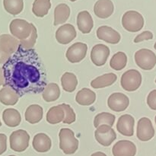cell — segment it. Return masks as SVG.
<instances>
[{
  "label": "cell",
  "mask_w": 156,
  "mask_h": 156,
  "mask_svg": "<svg viewBox=\"0 0 156 156\" xmlns=\"http://www.w3.org/2000/svg\"><path fill=\"white\" fill-rule=\"evenodd\" d=\"M1 126H2V123H1V121H0V127H1Z\"/></svg>",
  "instance_id": "cell-45"
},
{
  "label": "cell",
  "mask_w": 156,
  "mask_h": 156,
  "mask_svg": "<svg viewBox=\"0 0 156 156\" xmlns=\"http://www.w3.org/2000/svg\"><path fill=\"white\" fill-rule=\"evenodd\" d=\"M153 38V34L149 30H146L140 34L137 35L134 39V43H140L143 41H148V40H152Z\"/></svg>",
  "instance_id": "cell-36"
},
{
  "label": "cell",
  "mask_w": 156,
  "mask_h": 156,
  "mask_svg": "<svg viewBox=\"0 0 156 156\" xmlns=\"http://www.w3.org/2000/svg\"><path fill=\"white\" fill-rule=\"evenodd\" d=\"M147 104L150 109L156 111V89L149 94L147 97Z\"/></svg>",
  "instance_id": "cell-37"
},
{
  "label": "cell",
  "mask_w": 156,
  "mask_h": 156,
  "mask_svg": "<svg viewBox=\"0 0 156 156\" xmlns=\"http://www.w3.org/2000/svg\"><path fill=\"white\" fill-rule=\"evenodd\" d=\"M61 84L64 91L73 92L78 85L77 77L72 73H64L61 78Z\"/></svg>",
  "instance_id": "cell-30"
},
{
  "label": "cell",
  "mask_w": 156,
  "mask_h": 156,
  "mask_svg": "<svg viewBox=\"0 0 156 156\" xmlns=\"http://www.w3.org/2000/svg\"><path fill=\"white\" fill-rule=\"evenodd\" d=\"M122 24L125 30L129 32H137L144 26V18L136 11H128L122 18Z\"/></svg>",
  "instance_id": "cell-3"
},
{
  "label": "cell",
  "mask_w": 156,
  "mask_h": 156,
  "mask_svg": "<svg viewBox=\"0 0 156 156\" xmlns=\"http://www.w3.org/2000/svg\"><path fill=\"white\" fill-rule=\"evenodd\" d=\"M91 156H107V155L101 152H95V153H93Z\"/></svg>",
  "instance_id": "cell-41"
},
{
  "label": "cell",
  "mask_w": 156,
  "mask_h": 156,
  "mask_svg": "<svg viewBox=\"0 0 156 156\" xmlns=\"http://www.w3.org/2000/svg\"><path fill=\"white\" fill-rule=\"evenodd\" d=\"M37 38V30L36 27L33 24L32 26V31L30 36L25 40H21L19 44V47L24 49V50H30L34 47L35 45Z\"/></svg>",
  "instance_id": "cell-34"
},
{
  "label": "cell",
  "mask_w": 156,
  "mask_h": 156,
  "mask_svg": "<svg viewBox=\"0 0 156 156\" xmlns=\"http://www.w3.org/2000/svg\"><path fill=\"white\" fill-rule=\"evenodd\" d=\"M155 124H156V116H155Z\"/></svg>",
  "instance_id": "cell-44"
},
{
  "label": "cell",
  "mask_w": 156,
  "mask_h": 156,
  "mask_svg": "<svg viewBox=\"0 0 156 156\" xmlns=\"http://www.w3.org/2000/svg\"><path fill=\"white\" fill-rule=\"evenodd\" d=\"M142 84V75L138 70L129 69L121 76L120 85L126 91H135Z\"/></svg>",
  "instance_id": "cell-4"
},
{
  "label": "cell",
  "mask_w": 156,
  "mask_h": 156,
  "mask_svg": "<svg viewBox=\"0 0 156 156\" xmlns=\"http://www.w3.org/2000/svg\"><path fill=\"white\" fill-rule=\"evenodd\" d=\"M94 137L99 144L103 146H109L117 139V134L112 127L108 125H101L94 132Z\"/></svg>",
  "instance_id": "cell-8"
},
{
  "label": "cell",
  "mask_w": 156,
  "mask_h": 156,
  "mask_svg": "<svg viewBox=\"0 0 156 156\" xmlns=\"http://www.w3.org/2000/svg\"><path fill=\"white\" fill-rule=\"evenodd\" d=\"M65 112L61 105L53 106L49 109L47 114V121L50 124H57L63 121Z\"/></svg>",
  "instance_id": "cell-26"
},
{
  "label": "cell",
  "mask_w": 156,
  "mask_h": 156,
  "mask_svg": "<svg viewBox=\"0 0 156 156\" xmlns=\"http://www.w3.org/2000/svg\"><path fill=\"white\" fill-rule=\"evenodd\" d=\"M9 142L10 148L12 150L17 152H22L28 148L30 136L27 131L24 129H18L11 134Z\"/></svg>",
  "instance_id": "cell-6"
},
{
  "label": "cell",
  "mask_w": 156,
  "mask_h": 156,
  "mask_svg": "<svg viewBox=\"0 0 156 156\" xmlns=\"http://www.w3.org/2000/svg\"><path fill=\"white\" fill-rule=\"evenodd\" d=\"M9 156H15V155H9Z\"/></svg>",
  "instance_id": "cell-46"
},
{
  "label": "cell",
  "mask_w": 156,
  "mask_h": 156,
  "mask_svg": "<svg viewBox=\"0 0 156 156\" xmlns=\"http://www.w3.org/2000/svg\"><path fill=\"white\" fill-rule=\"evenodd\" d=\"M117 76L114 73H107V74L97 77L91 81V86L93 88L98 89L112 85L117 81Z\"/></svg>",
  "instance_id": "cell-24"
},
{
  "label": "cell",
  "mask_w": 156,
  "mask_h": 156,
  "mask_svg": "<svg viewBox=\"0 0 156 156\" xmlns=\"http://www.w3.org/2000/svg\"><path fill=\"white\" fill-rule=\"evenodd\" d=\"M127 63V56L123 52H117L110 61V66L116 71H120L126 67Z\"/></svg>",
  "instance_id": "cell-31"
},
{
  "label": "cell",
  "mask_w": 156,
  "mask_h": 156,
  "mask_svg": "<svg viewBox=\"0 0 156 156\" xmlns=\"http://www.w3.org/2000/svg\"><path fill=\"white\" fill-rule=\"evenodd\" d=\"M77 25L82 33L88 34L91 32L94 26V21L88 11H82L78 14Z\"/></svg>",
  "instance_id": "cell-19"
},
{
  "label": "cell",
  "mask_w": 156,
  "mask_h": 156,
  "mask_svg": "<svg viewBox=\"0 0 156 156\" xmlns=\"http://www.w3.org/2000/svg\"><path fill=\"white\" fill-rule=\"evenodd\" d=\"M76 28L70 24H66L59 27L56 32V39L61 44H68L76 37Z\"/></svg>",
  "instance_id": "cell-13"
},
{
  "label": "cell",
  "mask_w": 156,
  "mask_h": 156,
  "mask_svg": "<svg viewBox=\"0 0 156 156\" xmlns=\"http://www.w3.org/2000/svg\"><path fill=\"white\" fill-rule=\"evenodd\" d=\"M50 8V0H34L32 6V12L37 17L43 18L48 14Z\"/></svg>",
  "instance_id": "cell-29"
},
{
  "label": "cell",
  "mask_w": 156,
  "mask_h": 156,
  "mask_svg": "<svg viewBox=\"0 0 156 156\" xmlns=\"http://www.w3.org/2000/svg\"><path fill=\"white\" fill-rule=\"evenodd\" d=\"M116 120V117L112 114L108 112H102L97 114L94 119V127H98L101 125H108L112 127L114 124V121Z\"/></svg>",
  "instance_id": "cell-33"
},
{
  "label": "cell",
  "mask_w": 156,
  "mask_h": 156,
  "mask_svg": "<svg viewBox=\"0 0 156 156\" xmlns=\"http://www.w3.org/2000/svg\"><path fill=\"white\" fill-rule=\"evenodd\" d=\"M87 51H88V46L86 44L77 42L69 47L66 53V56L69 62L72 63H76L85 59Z\"/></svg>",
  "instance_id": "cell-10"
},
{
  "label": "cell",
  "mask_w": 156,
  "mask_h": 156,
  "mask_svg": "<svg viewBox=\"0 0 156 156\" xmlns=\"http://www.w3.org/2000/svg\"><path fill=\"white\" fill-rule=\"evenodd\" d=\"M19 100V96L14 90L8 86H3L0 90V101L5 105H15Z\"/></svg>",
  "instance_id": "cell-25"
},
{
  "label": "cell",
  "mask_w": 156,
  "mask_h": 156,
  "mask_svg": "<svg viewBox=\"0 0 156 156\" xmlns=\"http://www.w3.org/2000/svg\"><path fill=\"white\" fill-rule=\"evenodd\" d=\"M70 15V8L65 3L58 5L54 10V25L63 24Z\"/></svg>",
  "instance_id": "cell-27"
},
{
  "label": "cell",
  "mask_w": 156,
  "mask_h": 156,
  "mask_svg": "<svg viewBox=\"0 0 156 156\" xmlns=\"http://www.w3.org/2000/svg\"><path fill=\"white\" fill-rule=\"evenodd\" d=\"M69 1H71V2H76V0H69Z\"/></svg>",
  "instance_id": "cell-43"
},
{
  "label": "cell",
  "mask_w": 156,
  "mask_h": 156,
  "mask_svg": "<svg viewBox=\"0 0 156 156\" xmlns=\"http://www.w3.org/2000/svg\"><path fill=\"white\" fill-rule=\"evenodd\" d=\"M112 153L114 156H135L136 146L129 140H120L113 146Z\"/></svg>",
  "instance_id": "cell-14"
},
{
  "label": "cell",
  "mask_w": 156,
  "mask_h": 156,
  "mask_svg": "<svg viewBox=\"0 0 156 156\" xmlns=\"http://www.w3.org/2000/svg\"><path fill=\"white\" fill-rule=\"evenodd\" d=\"M43 115H44V109L42 107L38 105H30L26 109L24 117L26 121L28 122L31 124L37 123L42 120Z\"/></svg>",
  "instance_id": "cell-21"
},
{
  "label": "cell",
  "mask_w": 156,
  "mask_h": 156,
  "mask_svg": "<svg viewBox=\"0 0 156 156\" xmlns=\"http://www.w3.org/2000/svg\"><path fill=\"white\" fill-rule=\"evenodd\" d=\"M154 48H155V50H156V42H155V45H154Z\"/></svg>",
  "instance_id": "cell-42"
},
{
  "label": "cell",
  "mask_w": 156,
  "mask_h": 156,
  "mask_svg": "<svg viewBox=\"0 0 156 156\" xmlns=\"http://www.w3.org/2000/svg\"><path fill=\"white\" fill-rule=\"evenodd\" d=\"M20 41L10 34L0 35V48L8 54L12 56L19 47Z\"/></svg>",
  "instance_id": "cell-18"
},
{
  "label": "cell",
  "mask_w": 156,
  "mask_h": 156,
  "mask_svg": "<svg viewBox=\"0 0 156 156\" xmlns=\"http://www.w3.org/2000/svg\"><path fill=\"white\" fill-rule=\"evenodd\" d=\"M114 5L111 0H98L94 4V12L100 18H108L114 13Z\"/></svg>",
  "instance_id": "cell-17"
},
{
  "label": "cell",
  "mask_w": 156,
  "mask_h": 156,
  "mask_svg": "<svg viewBox=\"0 0 156 156\" xmlns=\"http://www.w3.org/2000/svg\"><path fill=\"white\" fill-rule=\"evenodd\" d=\"M95 100V93L87 88H84L78 91L76 96V101L82 106H88V105H93Z\"/></svg>",
  "instance_id": "cell-23"
},
{
  "label": "cell",
  "mask_w": 156,
  "mask_h": 156,
  "mask_svg": "<svg viewBox=\"0 0 156 156\" xmlns=\"http://www.w3.org/2000/svg\"><path fill=\"white\" fill-rule=\"evenodd\" d=\"M97 37L98 39L111 44H117L121 39L120 34L108 26L98 27L97 30Z\"/></svg>",
  "instance_id": "cell-16"
},
{
  "label": "cell",
  "mask_w": 156,
  "mask_h": 156,
  "mask_svg": "<svg viewBox=\"0 0 156 156\" xmlns=\"http://www.w3.org/2000/svg\"><path fill=\"white\" fill-rule=\"evenodd\" d=\"M43 98L47 102L55 101L60 96V89L56 83H49L46 85L42 93Z\"/></svg>",
  "instance_id": "cell-28"
},
{
  "label": "cell",
  "mask_w": 156,
  "mask_h": 156,
  "mask_svg": "<svg viewBox=\"0 0 156 156\" xmlns=\"http://www.w3.org/2000/svg\"><path fill=\"white\" fill-rule=\"evenodd\" d=\"M59 149L66 155H73L79 148V140L75 138V134L72 129L62 128L59 133Z\"/></svg>",
  "instance_id": "cell-2"
},
{
  "label": "cell",
  "mask_w": 156,
  "mask_h": 156,
  "mask_svg": "<svg viewBox=\"0 0 156 156\" xmlns=\"http://www.w3.org/2000/svg\"><path fill=\"white\" fill-rule=\"evenodd\" d=\"M60 105L62 109L64 110V112H65V117H64V120L62 122L64 123H66V124H71V123H74L76 120V116L73 108L66 104H62Z\"/></svg>",
  "instance_id": "cell-35"
},
{
  "label": "cell",
  "mask_w": 156,
  "mask_h": 156,
  "mask_svg": "<svg viewBox=\"0 0 156 156\" xmlns=\"http://www.w3.org/2000/svg\"><path fill=\"white\" fill-rule=\"evenodd\" d=\"M2 120L9 127H16L21 121L20 113L14 108H8L2 113Z\"/></svg>",
  "instance_id": "cell-22"
},
{
  "label": "cell",
  "mask_w": 156,
  "mask_h": 156,
  "mask_svg": "<svg viewBox=\"0 0 156 156\" xmlns=\"http://www.w3.org/2000/svg\"><path fill=\"white\" fill-rule=\"evenodd\" d=\"M7 149V136L0 133V155H2Z\"/></svg>",
  "instance_id": "cell-38"
},
{
  "label": "cell",
  "mask_w": 156,
  "mask_h": 156,
  "mask_svg": "<svg viewBox=\"0 0 156 156\" xmlns=\"http://www.w3.org/2000/svg\"><path fill=\"white\" fill-rule=\"evenodd\" d=\"M33 148L38 152H47L51 149L52 142L50 137L45 133H37L32 142Z\"/></svg>",
  "instance_id": "cell-20"
},
{
  "label": "cell",
  "mask_w": 156,
  "mask_h": 156,
  "mask_svg": "<svg viewBox=\"0 0 156 156\" xmlns=\"http://www.w3.org/2000/svg\"><path fill=\"white\" fill-rule=\"evenodd\" d=\"M135 61L136 65L143 70H151L156 65V55L149 49H141L136 52Z\"/></svg>",
  "instance_id": "cell-7"
},
{
  "label": "cell",
  "mask_w": 156,
  "mask_h": 156,
  "mask_svg": "<svg viewBox=\"0 0 156 156\" xmlns=\"http://www.w3.org/2000/svg\"><path fill=\"white\" fill-rule=\"evenodd\" d=\"M32 23L23 19H14L11 21L9 30L12 36L18 40H25L30 35L32 31Z\"/></svg>",
  "instance_id": "cell-5"
},
{
  "label": "cell",
  "mask_w": 156,
  "mask_h": 156,
  "mask_svg": "<svg viewBox=\"0 0 156 156\" xmlns=\"http://www.w3.org/2000/svg\"><path fill=\"white\" fill-rule=\"evenodd\" d=\"M155 82H156V79H155Z\"/></svg>",
  "instance_id": "cell-47"
},
{
  "label": "cell",
  "mask_w": 156,
  "mask_h": 156,
  "mask_svg": "<svg viewBox=\"0 0 156 156\" xmlns=\"http://www.w3.org/2000/svg\"><path fill=\"white\" fill-rule=\"evenodd\" d=\"M155 136V129L150 119L142 117L137 124L136 136L140 141L147 142L152 140Z\"/></svg>",
  "instance_id": "cell-9"
},
{
  "label": "cell",
  "mask_w": 156,
  "mask_h": 156,
  "mask_svg": "<svg viewBox=\"0 0 156 156\" xmlns=\"http://www.w3.org/2000/svg\"><path fill=\"white\" fill-rule=\"evenodd\" d=\"M135 119L129 114L122 115L117 123V129L125 136H132L134 134Z\"/></svg>",
  "instance_id": "cell-15"
},
{
  "label": "cell",
  "mask_w": 156,
  "mask_h": 156,
  "mask_svg": "<svg viewBox=\"0 0 156 156\" xmlns=\"http://www.w3.org/2000/svg\"><path fill=\"white\" fill-rule=\"evenodd\" d=\"M3 86L12 88L19 97L27 94H40L47 85V71L34 48L17 51L3 64Z\"/></svg>",
  "instance_id": "cell-1"
},
{
  "label": "cell",
  "mask_w": 156,
  "mask_h": 156,
  "mask_svg": "<svg viewBox=\"0 0 156 156\" xmlns=\"http://www.w3.org/2000/svg\"><path fill=\"white\" fill-rule=\"evenodd\" d=\"M3 5L7 12L12 15L21 13L24 9L23 0H3Z\"/></svg>",
  "instance_id": "cell-32"
},
{
  "label": "cell",
  "mask_w": 156,
  "mask_h": 156,
  "mask_svg": "<svg viewBox=\"0 0 156 156\" xmlns=\"http://www.w3.org/2000/svg\"><path fill=\"white\" fill-rule=\"evenodd\" d=\"M110 49L105 44H96L91 52V59L96 66H102L107 62L110 56Z\"/></svg>",
  "instance_id": "cell-11"
},
{
  "label": "cell",
  "mask_w": 156,
  "mask_h": 156,
  "mask_svg": "<svg viewBox=\"0 0 156 156\" xmlns=\"http://www.w3.org/2000/svg\"><path fill=\"white\" fill-rule=\"evenodd\" d=\"M129 105V98L123 93L116 92L110 95L108 100L109 108L116 112L124 111Z\"/></svg>",
  "instance_id": "cell-12"
},
{
  "label": "cell",
  "mask_w": 156,
  "mask_h": 156,
  "mask_svg": "<svg viewBox=\"0 0 156 156\" xmlns=\"http://www.w3.org/2000/svg\"><path fill=\"white\" fill-rule=\"evenodd\" d=\"M10 56L11 55L6 53L5 52H4L0 48V64H4L9 59Z\"/></svg>",
  "instance_id": "cell-39"
},
{
  "label": "cell",
  "mask_w": 156,
  "mask_h": 156,
  "mask_svg": "<svg viewBox=\"0 0 156 156\" xmlns=\"http://www.w3.org/2000/svg\"><path fill=\"white\" fill-rule=\"evenodd\" d=\"M5 84V79L4 76H3V71L2 69L0 68V86L3 85Z\"/></svg>",
  "instance_id": "cell-40"
}]
</instances>
